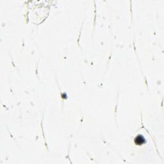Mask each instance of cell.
I'll return each mask as SVG.
<instances>
[{
  "label": "cell",
  "mask_w": 164,
  "mask_h": 164,
  "mask_svg": "<svg viewBox=\"0 0 164 164\" xmlns=\"http://www.w3.org/2000/svg\"><path fill=\"white\" fill-rule=\"evenodd\" d=\"M135 142L137 145H142L146 142V140H145L144 137L143 136L139 135L135 138Z\"/></svg>",
  "instance_id": "cell-1"
}]
</instances>
